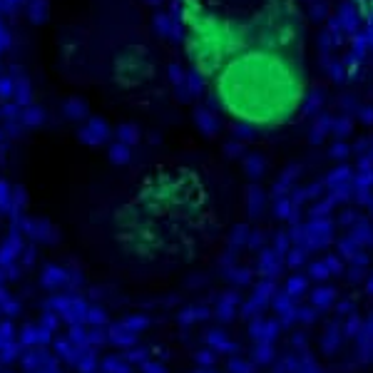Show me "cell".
Masks as SVG:
<instances>
[{"label": "cell", "mask_w": 373, "mask_h": 373, "mask_svg": "<svg viewBox=\"0 0 373 373\" xmlns=\"http://www.w3.org/2000/svg\"><path fill=\"white\" fill-rule=\"evenodd\" d=\"M62 169L72 247L112 284L164 286L194 269L224 229L227 179L186 144L124 157L77 149Z\"/></svg>", "instance_id": "obj_1"}, {"label": "cell", "mask_w": 373, "mask_h": 373, "mask_svg": "<svg viewBox=\"0 0 373 373\" xmlns=\"http://www.w3.org/2000/svg\"><path fill=\"white\" fill-rule=\"evenodd\" d=\"M184 60L234 124L279 129L309 90L299 0H174Z\"/></svg>", "instance_id": "obj_2"}, {"label": "cell", "mask_w": 373, "mask_h": 373, "mask_svg": "<svg viewBox=\"0 0 373 373\" xmlns=\"http://www.w3.org/2000/svg\"><path fill=\"white\" fill-rule=\"evenodd\" d=\"M38 58L67 97L124 124H157L174 105L164 38L144 0H48Z\"/></svg>", "instance_id": "obj_3"}]
</instances>
